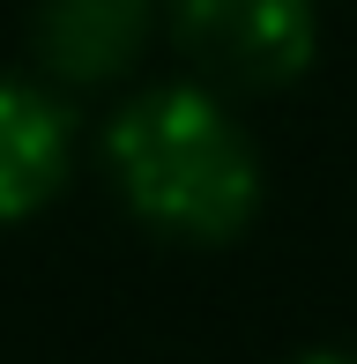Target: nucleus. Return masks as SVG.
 I'll return each mask as SVG.
<instances>
[{
    "instance_id": "1",
    "label": "nucleus",
    "mask_w": 357,
    "mask_h": 364,
    "mask_svg": "<svg viewBox=\"0 0 357 364\" xmlns=\"http://www.w3.org/2000/svg\"><path fill=\"white\" fill-rule=\"evenodd\" d=\"M97 164L127 216L186 253L238 245L268 201V164L238 119V97L201 75L127 82L97 127Z\"/></svg>"
},
{
    "instance_id": "2",
    "label": "nucleus",
    "mask_w": 357,
    "mask_h": 364,
    "mask_svg": "<svg viewBox=\"0 0 357 364\" xmlns=\"http://www.w3.org/2000/svg\"><path fill=\"white\" fill-rule=\"evenodd\" d=\"M164 38L186 75L231 97H268L313 75L320 0H164Z\"/></svg>"
},
{
    "instance_id": "3",
    "label": "nucleus",
    "mask_w": 357,
    "mask_h": 364,
    "mask_svg": "<svg viewBox=\"0 0 357 364\" xmlns=\"http://www.w3.org/2000/svg\"><path fill=\"white\" fill-rule=\"evenodd\" d=\"M75 178V105L38 68H0V230L38 223Z\"/></svg>"
},
{
    "instance_id": "4",
    "label": "nucleus",
    "mask_w": 357,
    "mask_h": 364,
    "mask_svg": "<svg viewBox=\"0 0 357 364\" xmlns=\"http://www.w3.org/2000/svg\"><path fill=\"white\" fill-rule=\"evenodd\" d=\"M164 30V0H38L30 60L60 90H119Z\"/></svg>"
},
{
    "instance_id": "5",
    "label": "nucleus",
    "mask_w": 357,
    "mask_h": 364,
    "mask_svg": "<svg viewBox=\"0 0 357 364\" xmlns=\"http://www.w3.org/2000/svg\"><path fill=\"white\" fill-rule=\"evenodd\" d=\"M283 364H357V350H343V342H313V350H298Z\"/></svg>"
}]
</instances>
